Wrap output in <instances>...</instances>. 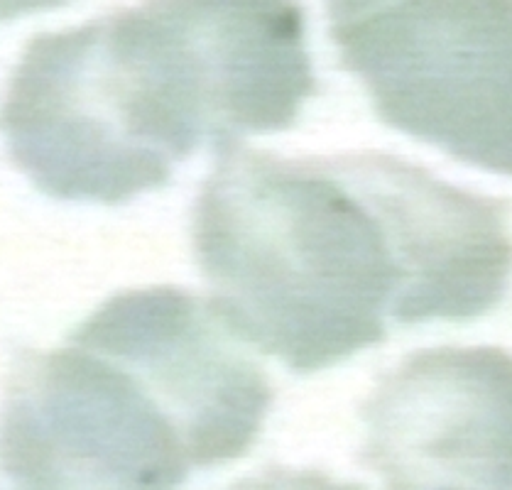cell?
<instances>
[{
	"label": "cell",
	"instance_id": "obj_1",
	"mask_svg": "<svg viewBox=\"0 0 512 490\" xmlns=\"http://www.w3.org/2000/svg\"><path fill=\"white\" fill-rule=\"evenodd\" d=\"M192 228L219 317L294 373L378 346L392 324L483 317L512 272L500 201L380 152L223 147Z\"/></svg>",
	"mask_w": 512,
	"mask_h": 490
},
{
	"label": "cell",
	"instance_id": "obj_2",
	"mask_svg": "<svg viewBox=\"0 0 512 490\" xmlns=\"http://www.w3.org/2000/svg\"><path fill=\"white\" fill-rule=\"evenodd\" d=\"M285 49L258 0H143L27 42L0 106L8 155L40 192L121 204L201 143L272 133Z\"/></svg>",
	"mask_w": 512,
	"mask_h": 490
},
{
	"label": "cell",
	"instance_id": "obj_3",
	"mask_svg": "<svg viewBox=\"0 0 512 490\" xmlns=\"http://www.w3.org/2000/svg\"><path fill=\"white\" fill-rule=\"evenodd\" d=\"M270 405L268 375L214 304L128 290L67 346L15 358L0 464L15 490H177L192 468L243 456Z\"/></svg>",
	"mask_w": 512,
	"mask_h": 490
},
{
	"label": "cell",
	"instance_id": "obj_4",
	"mask_svg": "<svg viewBox=\"0 0 512 490\" xmlns=\"http://www.w3.org/2000/svg\"><path fill=\"white\" fill-rule=\"evenodd\" d=\"M383 123L512 177V0H326Z\"/></svg>",
	"mask_w": 512,
	"mask_h": 490
},
{
	"label": "cell",
	"instance_id": "obj_5",
	"mask_svg": "<svg viewBox=\"0 0 512 490\" xmlns=\"http://www.w3.org/2000/svg\"><path fill=\"white\" fill-rule=\"evenodd\" d=\"M363 461L385 490H512V356L427 348L363 407Z\"/></svg>",
	"mask_w": 512,
	"mask_h": 490
},
{
	"label": "cell",
	"instance_id": "obj_6",
	"mask_svg": "<svg viewBox=\"0 0 512 490\" xmlns=\"http://www.w3.org/2000/svg\"><path fill=\"white\" fill-rule=\"evenodd\" d=\"M226 490H363L353 483H339L319 471H292V468H270L255 478L233 483Z\"/></svg>",
	"mask_w": 512,
	"mask_h": 490
},
{
	"label": "cell",
	"instance_id": "obj_7",
	"mask_svg": "<svg viewBox=\"0 0 512 490\" xmlns=\"http://www.w3.org/2000/svg\"><path fill=\"white\" fill-rule=\"evenodd\" d=\"M67 3H72V0H0V20H15L20 15L52 10Z\"/></svg>",
	"mask_w": 512,
	"mask_h": 490
}]
</instances>
